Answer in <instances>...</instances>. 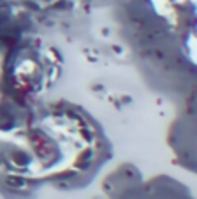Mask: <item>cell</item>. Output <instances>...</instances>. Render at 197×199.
Masks as SVG:
<instances>
[]
</instances>
